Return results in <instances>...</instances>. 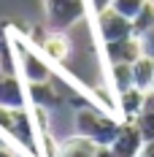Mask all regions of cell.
I'll return each instance as SVG.
<instances>
[{
  "mask_svg": "<svg viewBox=\"0 0 154 157\" xmlns=\"http://www.w3.org/2000/svg\"><path fill=\"white\" fill-rule=\"evenodd\" d=\"M141 44H143V54L154 57V27L146 33V35H141Z\"/></svg>",
  "mask_w": 154,
  "mask_h": 157,
  "instance_id": "obj_16",
  "label": "cell"
},
{
  "mask_svg": "<svg viewBox=\"0 0 154 157\" xmlns=\"http://www.w3.org/2000/svg\"><path fill=\"white\" fill-rule=\"evenodd\" d=\"M152 27H154V0H149V3L141 8V14L133 19V33L141 38V35H146Z\"/></svg>",
  "mask_w": 154,
  "mask_h": 157,
  "instance_id": "obj_14",
  "label": "cell"
},
{
  "mask_svg": "<svg viewBox=\"0 0 154 157\" xmlns=\"http://www.w3.org/2000/svg\"><path fill=\"white\" fill-rule=\"evenodd\" d=\"M133 81H135V87L143 90V92L154 90V57L141 54L138 60L133 63Z\"/></svg>",
  "mask_w": 154,
  "mask_h": 157,
  "instance_id": "obj_7",
  "label": "cell"
},
{
  "mask_svg": "<svg viewBox=\"0 0 154 157\" xmlns=\"http://www.w3.org/2000/svg\"><path fill=\"white\" fill-rule=\"evenodd\" d=\"M138 157H154V138H152V141H146L143 146H141Z\"/></svg>",
  "mask_w": 154,
  "mask_h": 157,
  "instance_id": "obj_17",
  "label": "cell"
},
{
  "mask_svg": "<svg viewBox=\"0 0 154 157\" xmlns=\"http://www.w3.org/2000/svg\"><path fill=\"white\" fill-rule=\"evenodd\" d=\"M141 146H143L141 127L133 122H124V125H119L114 141L108 144V152H111V157H138Z\"/></svg>",
  "mask_w": 154,
  "mask_h": 157,
  "instance_id": "obj_4",
  "label": "cell"
},
{
  "mask_svg": "<svg viewBox=\"0 0 154 157\" xmlns=\"http://www.w3.org/2000/svg\"><path fill=\"white\" fill-rule=\"evenodd\" d=\"M111 73H114V87H116L119 95L127 92L130 87H135V81H133V63H114Z\"/></svg>",
  "mask_w": 154,
  "mask_h": 157,
  "instance_id": "obj_13",
  "label": "cell"
},
{
  "mask_svg": "<svg viewBox=\"0 0 154 157\" xmlns=\"http://www.w3.org/2000/svg\"><path fill=\"white\" fill-rule=\"evenodd\" d=\"M46 6V19L51 30H68L84 16V0H43Z\"/></svg>",
  "mask_w": 154,
  "mask_h": 157,
  "instance_id": "obj_2",
  "label": "cell"
},
{
  "mask_svg": "<svg viewBox=\"0 0 154 157\" xmlns=\"http://www.w3.org/2000/svg\"><path fill=\"white\" fill-rule=\"evenodd\" d=\"M0 157H11V155H8V152H3V149H0Z\"/></svg>",
  "mask_w": 154,
  "mask_h": 157,
  "instance_id": "obj_20",
  "label": "cell"
},
{
  "mask_svg": "<svg viewBox=\"0 0 154 157\" xmlns=\"http://www.w3.org/2000/svg\"><path fill=\"white\" fill-rule=\"evenodd\" d=\"M106 54L111 65L114 63H135L141 54H143V44H141L138 35H130L124 41H114V44H106Z\"/></svg>",
  "mask_w": 154,
  "mask_h": 157,
  "instance_id": "obj_5",
  "label": "cell"
},
{
  "mask_svg": "<svg viewBox=\"0 0 154 157\" xmlns=\"http://www.w3.org/2000/svg\"><path fill=\"white\" fill-rule=\"evenodd\" d=\"M92 6H95V11H103V8L111 6V0H92Z\"/></svg>",
  "mask_w": 154,
  "mask_h": 157,
  "instance_id": "obj_18",
  "label": "cell"
},
{
  "mask_svg": "<svg viewBox=\"0 0 154 157\" xmlns=\"http://www.w3.org/2000/svg\"><path fill=\"white\" fill-rule=\"evenodd\" d=\"M143 103H146V92L138 90V87H130L127 92H122V111H124V119L127 122H135L138 114L143 111Z\"/></svg>",
  "mask_w": 154,
  "mask_h": 157,
  "instance_id": "obj_9",
  "label": "cell"
},
{
  "mask_svg": "<svg viewBox=\"0 0 154 157\" xmlns=\"http://www.w3.org/2000/svg\"><path fill=\"white\" fill-rule=\"evenodd\" d=\"M97 157H111V152H108V146H100V152H97Z\"/></svg>",
  "mask_w": 154,
  "mask_h": 157,
  "instance_id": "obj_19",
  "label": "cell"
},
{
  "mask_svg": "<svg viewBox=\"0 0 154 157\" xmlns=\"http://www.w3.org/2000/svg\"><path fill=\"white\" fill-rule=\"evenodd\" d=\"M146 3H149V0H111V8H116V11L122 16H127V19H135Z\"/></svg>",
  "mask_w": 154,
  "mask_h": 157,
  "instance_id": "obj_15",
  "label": "cell"
},
{
  "mask_svg": "<svg viewBox=\"0 0 154 157\" xmlns=\"http://www.w3.org/2000/svg\"><path fill=\"white\" fill-rule=\"evenodd\" d=\"M41 49H43L46 57L62 63V60H68V54H70V41H68V35L51 30V35H46V38L41 41Z\"/></svg>",
  "mask_w": 154,
  "mask_h": 157,
  "instance_id": "obj_8",
  "label": "cell"
},
{
  "mask_svg": "<svg viewBox=\"0 0 154 157\" xmlns=\"http://www.w3.org/2000/svg\"><path fill=\"white\" fill-rule=\"evenodd\" d=\"M97 152H100V144H95L87 136H76L60 144L57 157H97Z\"/></svg>",
  "mask_w": 154,
  "mask_h": 157,
  "instance_id": "obj_6",
  "label": "cell"
},
{
  "mask_svg": "<svg viewBox=\"0 0 154 157\" xmlns=\"http://www.w3.org/2000/svg\"><path fill=\"white\" fill-rule=\"evenodd\" d=\"M135 122H138L143 138H146V141H152V138H154V90H149V92H146L143 111L138 114V119H135Z\"/></svg>",
  "mask_w": 154,
  "mask_h": 157,
  "instance_id": "obj_12",
  "label": "cell"
},
{
  "mask_svg": "<svg viewBox=\"0 0 154 157\" xmlns=\"http://www.w3.org/2000/svg\"><path fill=\"white\" fill-rule=\"evenodd\" d=\"M30 95H32V100H35V106L51 109V106L60 103V95H57V90L51 87V78H49V81H32Z\"/></svg>",
  "mask_w": 154,
  "mask_h": 157,
  "instance_id": "obj_11",
  "label": "cell"
},
{
  "mask_svg": "<svg viewBox=\"0 0 154 157\" xmlns=\"http://www.w3.org/2000/svg\"><path fill=\"white\" fill-rule=\"evenodd\" d=\"M97 33H100L103 44H114V41H124L130 35H135L133 33V19L122 16L111 6L103 8V11H97Z\"/></svg>",
  "mask_w": 154,
  "mask_h": 157,
  "instance_id": "obj_3",
  "label": "cell"
},
{
  "mask_svg": "<svg viewBox=\"0 0 154 157\" xmlns=\"http://www.w3.org/2000/svg\"><path fill=\"white\" fill-rule=\"evenodd\" d=\"M0 106L22 109V87L14 76H0Z\"/></svg>",
  "mask_w": 154,
  "mask_h": 157,
  "instance_id": "obj_10",
  "label": "cell"
},
{
  "mask_svg": "<svg viewBox=\"0 0 154 157\" xmlns=\"http://www.w3.org/2000/svg\"><path fill=\"white\" fill-rule=\"evenodd\" d=\"M76 130H78V136H87V138H92L95 144L108 146V144L114 141V136H116L119 125H116L114 119H108L106 114H100V111L84 109V111H78Z\"/></svg>",
  "mask_w": 154,
  "mask_h": 157,
  "instance_id": "obj_1",
  "label": "cell"
}]
</instances>
